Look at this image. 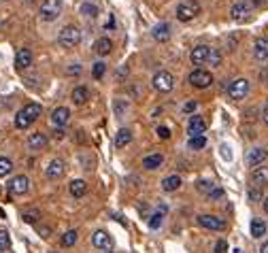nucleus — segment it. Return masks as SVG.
I'll list each match as a JSON object with an SVG mask.
<instances>
[{
    "label": "nucleus",
    "mask_w": 268,
    "mask_h": 253,
    "mask_svg": "<svg viewBox=\"0 0 268 253\" xmlns=\"http://www.w3.org/2000/svg\"><path fill=\"white\" fill-rule=\"evenodd\" d=\"M155 132H158V136H160L162 140H168V138H171V130H168L166 126H160Z\"/></svg>",
    "instance_id": "nucleus-40"
},
{
    "label": "nucleus",
    "mask_w": 268,
    "mask_h": 253,
    "mask_svg": "<svg viewBox=\"0 0 268 253\" xmlns=\"http://www.w3.org/2000/svg\"><path fill=\"white\" fill-rule=\"evenodd\" d=\"M209 54H211V47L196 45L194 49H191V62H194L196 66H202V64L209 62Z\"/></svg>",
    "instance_id": "nucleus-14"
},
{
    "label": "nucleus",
    "mask_w": 268,
    "mask_h": 253,
    "mask_svg": "<svg viewBox=\"0 0 268 253\" xmlns=\"http://www.w3.org/2000/svg\"><path fill=\"white\" fill-rule=\"evenodd\" d=\"M151 37H153V40H158V43H166V40L171 39V23L162 21V23H158V26H153Z\"/></svg>",
    "instance_id": "nucleus-16"
},
{
    "label": "nucleus",
    "mask_w": 268,
    "mask_h": 253,
    "mask_svg": "<svg viewBox=\"0 0 268 253\" xmlns=\"http://www.w3.org/2000/svg\"><path fill=\"white\" fill-rule=\"evenodd\" d=\"M71 100L75 104H85L87 100H90V90H87L85 85H77L71 94Z\"/></svg>",
    "instance_id": "nucleus-22"
},
{
    "label": "nucleus",
    "mask_w": 268,
    "mask_h": 253,
    "mask_svg": "<svg viewBox=\"0 0 268 253\" xmlns=\"http://www.w3.org/2000/svg\"><path fill=\"white\" fill-rule=\"evenodd\" d=\"M181 185H183V181H181V176L179 175H171V176H166V179L162 181V190L164 192H177Z\"/></svg>",
    "instance_id": "nucleus-24"
},
{
    "label": "nucleus",
    "mask_w": 268,
    "mask_h": 253,
    "mask_svg": "<svg viewBox=\"0 0 268 253\" xmlns=\"http://www.w3.org/2000/svg\"><path fill=\"white\" fill-rule=\"evenodd\" d=\"M30 190V179H28L26 175H17L15 179L9 181V192L15 194V196H21V194H26Z\"/></svg>",
    "instance_id": "nucleus-8"
},
{
    "label": "nucleus",
    "mask_w": 268,
    "mask_h": 253,
    "mask_svg": "<svg viewBox=\"0 0 268 253\" xmlns=\"http://www.w3.org/2000/svg\"><path fill=\"white\" fill-rule=\"evenodd\" d=\"M13 170V162L9 157H0V176H7Z\"/></svg>",
    "instance_id": "nucleus-34"
},
{
    "label": "nucleus",
    "mask_w": 268,
    "mask_h": 253,
    "mask_svg": "<svg viewBox=\"0 0 268 253\" xmlns=\"http://www.w3.org/2000/svg\"><path fill=\"white\" fill-rule=\"evenodd\" d=\"M104 73H107V64H104V62H96L94 66H92V77H94L96 81L102 79Z\"/></svg>",
    "instance_id": "nucleus-33"
},
{
    "label": "nucleus",
    "mask_w": 268,
    "mask_h": 253,
    "mask_svg": "<svg viewBox=\"0 0 268 253\" xmlns=\"http://www.w3.org/2000/svg\"><path fill=\"white\" fill-rule=\"evenodd\" d=\"M209 64H211V66H219V64H221L219 49H211V54H209Z\"/></svg>",
    "instance_id": "nucleus-36"
},
{
    "label": "nucleus",
    "mask_w": 268,
    "mask_h": 253,
    "mask_svg": "<svg viewBox=\"0 0 268 253\" xmlns=\"http://www.w3.org/2000/svg\"><path fill=\"white\" fill-rule=\"evenodd\" d=\"M260 253H268V240H266V243H264V245H262V249H260Z\"/></svg>",
    "instance_id": "nucleus-49"
},
{
    "label": "nucleus",
    "mask_w": 268,
    "mask_h": 253,
    "mask_svg": "<svg viewBox=\"0 0 268 253\" xmlns=\"http://www.w3.org/2000/svg\"><path fill=\"white\" fill-rule=\"evenodd\" d=\"M51 253H54V251H51Z\"/></svg>",
    "instance_id": "nucleus-53"
},
{
    "label": "nucleus",
    "mask_w": 268,
    "mask_h": 253,
    "mask_svg": "<svg viewBox=\"0 0 268 253\" xmlns=\"http://www.w3.org/2000/svg\"><path fill=\"white\" fill-rule=\"evenodd\" d=\"M28 66H32V51L30 49H19L15 54V68L19 70H26Z\"/></svg>",
    "instance_id": "nucleus-17"
},
{
    "label": "nucleus",
    "mask_w": 268,
    "mask_h": 253,
    "mask_svg": "<svg viewBox=\"0 0 268 253\" xmlns=\"http://www.w3.org/2000/svg\"><path fill=\"white\" fill-rule=\"evenodd\" d=\"M68 121H71V111H68L66 107H57V109H54V113H51V123H54V126L64 128Z\"/></svg>",
    "instance_id": "nucleus-15"
},
{
    "label": "nucleus",
    "mask_w": 268,
    "mask_h": 253,
    "mask_svg": "<svg viewBox=\"0 0 268 253\" xmlns=\"http://www.w3.org/2000/svg\"><path fill=\"white\" fill-rule=\"evenodd\" d=\"M190 83L196 87V90H207V87L213 85V75L205 68H196L190 73Z\"/></svg>",
    "instance_id": "nucleus-5"
},
{
    "label": "nucleus",
    "mask_w": 268,
    "mask_h": 253,
    "mask_svg": "<svg viewBox=\"0 0 268 253\" xmlns=\"http://www.w3.org/2000/svg\"><path fill=\"white\" fill-rule=\"evenodd\" d=\"M79 43H81V30L75 23L64 26L60 34H57V45L64 47V49H73V47H77Z\"/></svg>",
    "instance_id": "nucleus-2"
},
{
    "label": "nucleus",
    "mask_w": 268,
    "mask_h": 253,
    "mask_svg": "<svg viewBox=\"0 0 268 253\" xmlns=\"http://www.w3.org/2000/svg\"><path fill=\"white\" fill-rule=\"evenodd\" d=\"M162 162H164V157H162V154H151L143 160V168L145 170H155L162 166Z\"/></svg>",
    "instance_id": "nucleus-26"
},
{
    "label": "nucleus",
    "mask_w": 268,
    "mask_h": 253,
    "mask_svg": "<svg viewBox=\"0 0 268 253\" xmlns=\"http://www.w3.org/2000/svg\"><path fill=\"white\" fill-rule=\"evenodd\" d=\"M221 196H224V190H221V187H217V185H215L213 190L209 192V198H211V200H219Z\"/></svg>",
    "instance_id": "nucleus-39"
},
{
    "label": "nucleus",
    "mask_w": 268,
    "mask_h": 253,
    "mask_svg": "<svg viewBox=\"0 0 268 253\" xmlns=\"http://www.w3.org/2000/svg\"><path fill=\"white\" fill-rule=\"evenodd\" d=\"M262 204H264V211L268 213V198H264V202H262Z\"/></svg>",
    "instance_id": "nucleus-50"
},
{
    "label": "nucleus",
    "mask_w": 268,
    "mask_h": 253,
    "mask_svg": "<svg viewBox=\"0 0 268 253\" xmlns=\"http://www.w3.org/2000/svg\"><path fill=\"white\" fill-rule=\"evenodd\" d=\"M266 234V221L264 219H253L251 221V236L253 238H262Z\"/></svg>",
    "instance_id": "nucleus-28"
},
{
    "label": "nucleus",
    "mask_w": 268,
    "mask_h": 253,
    "mask_svg": "<svg viewBox=\"0 0 268 253\" xmlns=\"http://www.w3.org/2000/svg\"><path fill=\"white\" fill-rule=\"evenodd\" d=\"M21 219H24L26 223H38L40 221V211L38 209H28V211H24Z\"/></svg>",
    "instance_id": "nucleus-31"
},
{
    "label": "nucleus",
    "mask_w": 268,
    "mask_h": 253,
    "mask_svg": "<svg viewBox=\"0 0 268 253\" xmlns=\"http://www.w3.org/2000/svg\"><path fill=\"white\" fill-rule=\"evenodd\" d=\"M68 192H71L73 198H83L87 194V183L83 179H75L71 185H68Z\"/></svg>",
    "instance_id": "nucleus-23"
},
{
    "label": "nucleus",
    "mask_w": 268,
    "mask_h": 253,
    "mask_svg": "<svg viewBox=\"0 0 268 253\" xmlns=\"http://www.w3.org/2000/svg\"><path fill=\"white\" fill-rule=\"evenodd\" d=\"M64 170H66V162L60 160V157H56V160H51L47 164L45 175H47V179H60V176L64 175Z\"/></svg>",
    "instance_id": "nucleus-13"
},
{
    "label": "nucleus",
    "mask_w": 268,
    "mask_h": 253,
    "mask_svg": "<svg viewBox=\"0 0 268 253\" xmlns=\"http://www.w3.org/2000/svg\"><path fill=\"white\" fill-rule=\"evenodd\" d=\"M38 15L43 21H56L62 15V0H43Z\"/></svg>",
    "instance_id": "nucleus-4"
},
{
    "label": "nucleus",
    "mask_w": 268,
    "mask_h": 253,
    "mask_svg": "<svg viewBox=\"0 0 268 253\" xmlns=\"http://www.w3.org/2000/svg\"><path fill=\"white\" fill-rule=\"evenodd\" d=\"M226 249H228V245H226V240H219V243L215 245V253H226Z\"/></svg>",
    "instance_id": "nucleus-43"
},
{
    "label": "nucleus",
    "mask_w": 268,
    "mask_h": 253,
    "mask_svg": "<svg viewBox=\"0 0 268 253\" xmlns=\"http://www.w3.org/2000/svg\"><path fill=\"white\" fill-rule=\"evenodd\" d=\"M107 253H113V251H107Z\"/></svg>",
    "instance_id": "nucleus-52"
},
{
    "label": "nucleus",
    "mask_w": 268,
    "mask_h": 253,
    "mask_svg": "<svg viewBox=\"0 0 268 253\" xmlns=\"http://www.w3.org/2000/svg\"><path fill=\"white\" fill-rule=\"evenodd\" d=\"M92 243H94V247H96V249H100V251H111V249H113V238H111L104 230H96L94 236H92Z\"/></svg>",
    "instance_id": "nucleus-12"
},
{
    "label": "nucleus",
    "mask_w": 268,
    "mask_h": 253,
    "mask_svg": "<svg viewBox=\"0 0 268 253\" xmlns=\"http://www.w3.org/2000/svg\"><path fill=\"white\" fill-rule=\"evenodd\" d=\"M249 200H251V202H258V200H262L260 187H255V190H249Z\"/></svg>",
    "instance_id": "nucleus-41"
},
{
    "label": "nucleus",
    "mask_w": 268,
    "mask_h": 253,
    "mask_svg": "<svg viewBox=\"0 0 268 253\" xmlns=\"http://www.w3.org/2000/svg\"><path fill=\"white\" fill-rule=\"evenodd\" d=\"M79 11H81V15L92 17V19H94V17H98V7H96V4H92V2H83V4L79 7Z\"/></svg>",
    "instance_id": "nucleus-32"
},
{
    "label": "nucleus",
    "mask_w": 268,
    "mask_h": 253,
    "mask_svg": "<svg viewBox=\"0 0 268 253\" xmlns=\"http://www.w3.org/2000/svg\"><path fill=\"white\" fill-rule=\"evenodd\" d=\"M251 179H253V183L258 185V187L268 185V166H258V168L253 170Z\"/></svg>",
    "instance_id": "nucleus-25"
},
{
    "label": "nucleus",
    "mask_w": 268,
    "mask_h": 253,
    "mask_svg": "<svg viewBox=\"0 0 268 253\" xmlns=\"http://www.w3.org/2000/svg\"><path fill=\"white\" fill-rule=\"evenodd\" d=\"M77 238H79V232L77 230H68V232L62 234L60 243H62V247H73L75 243H77Z\"/></svg>",
    "instance_id": "nucleus-29"
},
{
    "label": "nucleus",
    "mask_w": 268,
    "mask_h": 253,
    "mask_svg": "<svg viewBox=\"0 0 268 253\" xmlns=\"http://www.w3.org/2000/svg\"><path fill=\"white\" fill-rule=\"evenodd\" d=\"M249 94V81L247 79H236L228 85V96L230 100H243Z\"/></svg>",
    "instance_id": "nucleus-7"
},
{
    "label": "nucleus",
    "mask_w": 268,
    "mask_h": 253,
    "mask_svg": "<svg viewBox=\"0 0 268 253\" xmlns=\"http://www.w3.org/2000/svg\"><path fill=\"white\" fill-rule=\"evenodd\" d=\"M196 107H198L196 100H190V102H185V104H183V113H194Z\"/></svg>",
    "instance_id": "nucleus-42"
},
{
    "label": "nucleus",
    "mask_w": 268,
    "mask_h": 253,
    "mask_svg": "<svg viewBox=\"0 0 268 253\" xmlns=\"http://www.w3.org/2000/svg\"><path fill=\"white\" fill-rule=\"evenodd\" d=\"M54 138H57V140H60V138H64V132L60 130V128H57V130L54 132Z\"/></svg>",
    "instance_id": "nucleus-48"
},
{
    "label": "nucleus",
    "mask_w": 268,
    "mask_h": 253,
    "mask_svg": "<svg viewBox=\"0 0 268 253\" xmlns=\"http://www.w3.org/2000/svg\"><path fill=\"white\" fill-rule=\"evenodd\" d=\"M213 183H211V181H198V192H200V194H207V196H209V192H211L213 190Z\"/></svg>",
    "instance_id": "nucleus-38"
},
{
    "label": "nucleus",
    "mask_w": 268,
    "mask_h": 253,
    "mask_svg": "<svg viewBox=\"0 0 268 253\" xmlns=\"http://www.w3.org/2000/svg\"><path fill=\"white\" fill-rule=\"evenodd\" d=\"M79 73H81V66H79V64H73V66L66 70V75H71V77H75V75H79Z\"/></svg>",
    "instance_id": "nucleus-44"
},
{
    "label": "nucleus",
    "mask_w": 268,
    "mask_h": 253,
    "mask_svg": "<svg viewBox=\"0 0 268 253\" xmlns=\"http://www.w3.org/2000/svg\"><path fill=\"white\" fill-rule=\"evenodd\" d=\"M132 140V130H128V128H121L117 132V136H115V147L117 149H124V147Z\"/></svg>",
    "instance_id": "nucleus-27"
},
{
    "label": "nucleus",
    "mask_w": 268,
    "mask_h": 253,
    "mask_svg": "<svg viewBox=\"0 0 268 253\" xmlns=\"http://www.w3.org/2000/svg\"><path fill=\"white\" fill-rule=\"evenodd\" d=\"M266 149H262V147H255V149H251L247 154V164L249 166H262L264 164V160H266Z\"/></svg>",
    "instance_id": "nucleus-19"
},
{
    "label": "nucleus",
    "mask_w": 268,
    "mask_h": 253,
    "mask_svg": "<svg viewBox=\"0 0 268 253\" xmlns=\"http://www.w3.org/2000/svg\"><path fill=\"white\" fill-rule=\"evenodd\" d=\"M151 83H153V87L155 90H158L160 94H168L174 87V77L171 73H168V70H160L158 75H155L153 77V81H151Z\"/></svg>",
    "instance_id": "nucleus-6"
},
{
    "label": "nucleus",
    "mask_w": 268,
    "mask_h": 253,
    "mask_svg": "<svg viewBox=\"0 0 268 253\" xmlns=\"http://www.w3.org/2000/svg\"><path fill=\"white\" fill-rule=\"evenodd\" d=\"M38 234H40L43 238H47L49 234H51V230H49V228H38Z\"/></svg>",
    "instance_id": "nucleus-46"
},
{
    "label": "nucleus",
    "mask_w": 268,
    "mask_h": 253,
    "mask_svg": "<svg viewBox=\"0 0 268 253\" xmlns=\"http://www.w3.org/2000/svg\"><path fill=\"white\" fill-rule=\"evenodd\" d=\"M262 121H264L266 126H268V104H266L264 109H262Z\"/></svg>",
    "instance_id": "nucleus-47"
},
{
    "label": "nucleus",
    "mask_w": 268,
    "mask_h": 253,
    "mask_svg": "<svg viewBox=\"0 0 268 253\" xmlns=\"http://www.w3.org/2000/svg\"><path fill=\"white\" fill-rule=\"evenodd\" d=\"M45 145H47V136H45L43 132H34L28 136V149L38 151V149H43Z\"/></svg>",
    "instance_id": "nucleus-20"
},
{
    "label": "nucleus",
    "mask_w": 268,
    "mask_h": 253,
    "mask_svg": "<svg viewBox=\"0 0 268 253\" xmlns=\"http://www.w3.org/2000/svg\"><path fill=\"white\" fill-rule=\"evenodd\" d=\"M253 58L258 62H266L268 60V39H258L253 43Z\"/></svg>",
    "instance_id": "nucleus-18"
},
{
    "label": "nucleus",
    "mask_w": 268,
    "mask_h": 253,
    "mask_svg": "<svg viewBox=\"0 0 268 253\" xmlns=\"http://www.w3.org/2000/svg\"><path fill=\"white\" fill-rule=\"evenodd\" d=\"M124 109H126V102H115V113L117 115L124 113Z\"/></svg>",
    "instance_id": "nucleus-45"
},
{
    "label": "nucleus",
    "mask_w": 268,
    "mask_h": 253,
    "mask_svg": "<svg viewBox=\"0 0 268 253\" xmlns=\"http://www.w3.org/2000/svg\"><path fill=\"white\" fill-rule=\"evenodd\" d=\"M11 247V236L7 230H0V251H9Z\"/></svg>",
    "instance_id": "nucleus-35"
},
{
    "label": "nucleus",
    "mask_w": 268,
    "mask_h": 253,
    "mask_svg": "<svg viewBox=\"0 0 268 253\" xmlns=\"http://www.w3.org/2000/svg\"><path fill=\"white\" fill-rule=\"evenodd\" d=\"M230 15L234 21H245L249 19V15H251V4L247 2V0H241V2H236L234 7L230 9Z\"/></svg>",
    "instance_id": "nucleus-10"
},
{
    "label": "nucleus",
    "mask_w": 268,
    "mask_h": 253,
    "mask_svg": "<svg viewBox=\"0 0 268 253\" xmlns=\"http://www.w3.org/2000/svg\"><path fill=\"white\" fill-rule=\"evenodd\" d=\"M94 51L98 56H109L111 51H113V40L107 39V37H100L94 43Z\"/></svg>",
    "instance_id": "nucleus-21"
},
{
    "label": "nucleus",
    "mask_w": 268,
    "mask_h": 253,
    "mask_svg": "<svg viewBox=\"0 0 268 253\" xmlns=\"http://www.w3.org/2000/svg\"><path fill=\"white\" fill-rule=\"evenodd\" d=\"M162 219H164V213H153L151 215V219H149V228H160L162 226Z\"/></svg>",
    "instance_id": "nucleus-37"
},
{
    "label": "nucleus",
    "mask_w": 268,
    "mask_h": 253,
    "mask_svg": "<svg viewBox=\"0 0 268 253\" xmlns=\"http://www.w3.org/2000/svg\"><path fill=\"white\" fill-rule=\"evenodd\" d=\"M188 145H190V149H205L207 147V136L205 134H200V136H190V140H188Z\"/></svg>",
    "instance_id": "nucleus-30"
},
{
    "label": "nucleus",
    "mask_w": 268,
    "mask_h": 253,
    "mask_svg": "<svg viewBox=\"0 0 268 253\" xmlns=\"http://www.w3.org/2000/svg\"><path fill=\"white\" fill-rule=\"evenodd\" d=\"M26 2H28V4H32V2H34V0H26Z\"/></svg>",
    "instance_id": "nucleus-51"
},
{
    "label": "nucleus",
    "mask_w": 268,
    "mask_h": 253,
    "mask_svg": "<svg viewBox=\"0 0 268 253\" xmlns=\"http://www.w3.org/2000/svg\"><path fill=\"white\" fill-rule=\"evenodd\" d=\"M207 130V119L200 115H191L190 121H188V134L190 136H200V134H205Z\"/></svg>",
    "instance_id": "nucleus-11"
},
{
    "label": "nucleus",
    "mask_w": 268,
    "mask_h": 253,
    "mask_svg": "<svg viewBox=\"0 0 268 253\" xmlns=\"http://www.w3.org/2000/svg\"><path fill=\"white\" fill-rule=\"evenodd\" d=\"M40 113H43V109H40V104L37 102H30V104H26L21 111H17V115H15V128L17 130H26L28 126H32V121H37Z\"/></svg>",
    "instance_id": "nucleus-1"
},
{
    "label": "nucleus",
    "mask_w": 268,
    "mask_h": 253,
    "mask_svg": "<svg viewBox=\"0 0 268 253\" xmlns=\"http://www.w3.org/2000/svg\"><path fill=\"white\" fill-rule=\"evenodd\" d=\"M200 15V2L198 0H183L177 7V19L179 21H191Z\"/></svg>",
    "instance_id": "nucleus-3"
},
{
    "label": "nucleus",
    "mask_w": 268,
    "mask_h": 253,
    "mask_svg": "<svg viewBox=\"0 0 268 253\" xmlns=\"http://www.w3.org/2000/svg\"><path fill=\"white\" fill-rule=\"evenodd\" d=\"M198 223H200L202 228H207V230H213V232H219L226 228V221L219 219L217 215H200L198 217Z\"/></svg>",
    "instance_id": "nucleus-9"
}]
</instances>
